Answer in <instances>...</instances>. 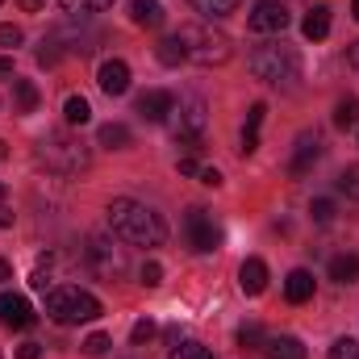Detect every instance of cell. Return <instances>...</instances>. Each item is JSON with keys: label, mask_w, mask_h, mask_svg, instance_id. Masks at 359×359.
Masks as SVG:
<instances>
[{"label": "cell", "mask_w": 359, "mask_h": 359, "mask_svg": "<svg viewBox=\"0 0 359 359\" xmlns=\"http://www.w3.org/2000/svg\"><path fill=\"white\" fill-rule=\"evenodd\" d=\"M109 226L130 247H163L168 243V222L134 196H113L109 201Z\"/></svg>", "instance_id": "cell-1"}, {"label": "cell", "mask_w": 359, "mask_h": 359, "mask_svg": "<svg viewBox=\"0 0 359 359\" xmlns=\"http://www.w3.org/2000/svg\"><path fill=\"white\" fill-rule=\"evenodd\" d=\"M247 67H251L255 80H264L271 88H292L301 80V55L288 42H264V46H255L251 59H247Z\"/></svg>", "instance_id": "cell-2"}, {"label": "cell", "mask_w": 359, "mask_h": 359, "mask_svg": "<svg viewBox=\"0 0 359 359\" xmlns=\"http://www.w3.org/2000/svg\"><path fill=\"white\" fill-rule=\"evenodd\" d=\"M38 159H42L46 168L63 172V176H80V172H88V163H92L88 147H84L80 138L63 134V130H55V134H46V138L38 142Z\"/></svg>", "instance_id": "cell-3"}, {"label": "cell", "mask_w": 359, "mask_h": 359, "mask_svg": "<svg viewBox=\"0 0 359 359\" xmlns=\"http://www.w3.org/2000/svg\"><path fill=\"white\" fill-rule=\"evenodd\" d=\"M176 38L184 42V55H188L192 63H201V67H222V63L234 55L230 38H226L222 29H209V25H184Z\"/></svg>", "instance_id": "cell-4"}, {"label": "cell", "mask_w": 359, "mask_h": 359, "mask_svg": "<svg viewBox=\"0 0 359 359\" xmlns=\"http://www.w3.org/2000/svg\"><path fill=\"white\" fill-rule=\"evenodd\" d=\"M46 313H50V322H59V326H80V322H92V318H100V301L84 292V288H55V292H46Z\"/></svg>", "instance_id": "cell-5"}, {"label": "cell", "mask_w": 359, "mask_h": 359, "mask_svg": "<svg viewBox=\"0 0 359 359\" xmlns=\"http://www.w3.org/2000/svg\"><path fill=\"white\" fill-rule=\"evenodd\" d=\"M205 126H209L205 100H201V96H184V100H180V121H176V142L188 151V155L201 151V134H205Z\"/></svg>", "instance_id": "cell-6"}, {"label": "cell", "mask_w": 359, "mask_h": 359, "mask_svg": "<svg viewBox=\"0 0 359 359\" xmlns=\"http://www.w3.org/2000/svg\"><path fill=\"white\" fill-rule=\"evenodd\" d=\"M184 230H188L192 251H201V255H209V251H217V247H222V226H217V222H213V213H209V209H201V205H192V209H188Z\"/></svg>", "instance_id": "cell-7"}, {"label": "cell", "mask_w": 359, "mask_h": 359, "mask_svg": "<svg viewBox=\"0 0 359 359\" xmlns=\"http://www.w3.org/2000/svg\"><path fill=\"white\" fill-rule=\"evenodd\" d=\"M88 264L96 268V276H104V280H117V276L126 271V255H121V247H117L113 238H104V234H92V238H88Z\"/></svg>", "instance_id": "cell-8"}, {"label": "cell", "mask_w": 359, "mask_h": 359, "mask_svg": "<svg viewBox=\"0 0 359 359\" xmlns=\"http://www.w3.org/2000/svg\"><path fill=\"white\" fill-rule=\"evenodd\" d=\"M247 29L251 34H284L288 29V8L280 0H259L247 17Z\"/></svg>", "instance_id": "cell-9"}, {"label": "cell", "mask_w": 359, "mask_h": 359, "mask_svg": "<svg viewBox=\"0 0 359 359\" xmlns=\"http://www.w3.org/2000/svg\"><path fill=\"white\" fill-rule=\"evenodd\" d=\"M0 326H8V330H29L34 326V309L21 292H0Z\"/></svg>", "instance_id": "cell-10"}, {"label": "cell", "mask_w": 359, "mask_h": 359, "mask_svg": "<svg viewBox=\"0 0 359 359\" xmlns=\"http://www.w3.org/2000/svg\"><path fill=\"white\" fill-rule=\"evenodd\" d=\"M168 113H176V96L172 92H163V88H151V92H142L138 96V117L142 121H168Z\"/></svg>", "instance_id": "cell-11"}, {"label": "cell", "mask_w": 359, "mask_h": 359, "mask_svg": "<svg viewBox=\"0 0 359 359\" xmlns=\"http://www.w3.org/2000/svg\"><path fill=\"white\" fill-rule=\"evenodd\" d=\"M96 84H100L104 96H126L130 92V67L121 59H104L100 72H96Z\"/></svg>", "instance_id": "cell-12"}, {"label": "cell", "mask_w": 359, "mask_h": 359, "mask_svg": "<svg viewBox=\"0 0 359 359\" xmlns=\"http://www.w3.org/2000/svg\"><path fill=\"white\" fill-rule=\"evenodd\" d=\"M322 155H326L322 138H318V134H301V138H297V151H292V176L313 172V163H318Z\"/></svg>", "instance_id": "cell-13"}, {"label": "cell", "mask_w": 359, "mask_h": 359, "mask_svg": "<svg viewBox=\"0 0 359 359\" xmlns=\"http://www.w3.org/2000/svg\"><path fill=\"white\" fill-rule=\"evenodd\" d=\"M238 288H243L247 297H259V292L268 288V264H264V259H243V268H238Z\"/></svg>", "instance_id": "cell-14"}, {"label": "cell", "mask_w": 359, "mask_h": 359, "mask_svg": "<svg viewBox=\"0 0 359 359\" xmlns=\"http://www.w3.org/2000/svg\"><path fill=\"white\" fill-rule=\"evenodd\" d=\"M130 21L138 29H159L163 25V4L159 0H130Z\"/></svg>", "instance_id": "cell-15"}, {"label": "cell", "mask_w": 359, "mask_h": 359, "mask_svg": "<svg viewBox=\"0 0 359 359\" xmlns=\"http://www.w3.org/2000/svg\"><path fill=\"white\" fill-rule=\"evenodd\" d=\"M284 297H288L292 305H305V301L313 297V271H305V268L288 271V280H284Z\"/></svg>", "instance_id": "cell-16"}, {"label": "cell", "mask_w": 359, "mask_h": 359, "mask_svg": "<svg viewBox=\"0 0 359 359\" xmlns=\"http://www.w3.org/2000/svg\"><path fill=\"white\" fill-rule=\"evenodd\" d=\"M301 34H305L309 42H322V38L330 34V8H326V4L309 8V13H305V21H301Z\"/></svg>", "instance_id": "cell-17"}, {"label": "cell", "mask_w": 359, "mask_h": 359, "mask_svg": "<svg viewBox=\"0 0 359 359\" xmlns=\"http://www.w3.org/2000/svg\"><path fill=\"white\" fill-rule=\"evenodd\" d=\"M264 117H268V104L255 100L251 113H247V126H243V155H251V151L259 147V126H264Z\"/></svg>", "instance_id": "cell-18"}, {"label": "cell", "mask_w": 359, "mask_h": 359, "mask_svg": "<svg viewBox=\"0 0 359 359\" xmlns=\"http://www.w3.org/2000/svg\"><path fill=\"white\" fill-rule=\"evenodd\" d=\"M264 355L268 359H305V347H301V339H292V334H276L264 343Z\"/></svg>", "instance_id": "cell-19"}, {"label": "cell", "mask_w": 359, "mask_h": 359, "mask_svg": "<svg viewBox=\"0 0 359 359\" xmlns=\"http://www.w3.org/2000/svg\"><path fill=\"white\" fill-rule=\"evenodd\" d=\"M330 280H339V284H355L359 280V255H334L330 259Z\"/></svg>", "instance_id": "cell-20"}, {"label": "cell", "mask_w": 359, "mask_h": 359, "mask_svg": "<svg viewBox=\"0 0 359 359\" xmlns=\"http://www.w3.org/2000/svg\"><path fill=\"white\" fill-rule=\"evenodd\" d=\"M100 147H109V151H126L130 147V130L121 126V121H109V126H100Z\"/></svg>", "instance_id": "cell-21"}, {"label": "cell", "mask_w": 359, "mask_h": 359, "mask_svg": "<svg viewBox=\"0 0 359 359\" xmlns=\"http://www.w3.org/2000/svg\"><path fill=\"white\" fill-rule=\"evenodd\" d=\"M334 126H339V130H355L359 126V100L355 96H343V100L334 104Z\"/></svg>", "instance_id": "cell-22"}, {"label": "cell", "mask_w": 359, "mask_h": 359, "mask_svg": "<svg viewBox=\"0 0 359 359\" xmlns=\"http://www.w3.org/2000/svg\"><path fill=\"white\" fill-rule=\"evenodd\" d=\"M192 8L201 17H209V21H222V17H230L238 8V0H192Z\"/></svg>", "instance_id": "cell-23"}, {"label": "cell", "mask_w": 359, "mask_h": 359, "mask_svg": "<svg viewBox=\"0 0 359 359\" xmlns=\"http://www.w3.org/2000/svg\"><path fill=\"white\" fill-rule=\"evenodd\" d=\"M155 59H159L163 67H180V63L188 59V55H184V42H180V38H163V42L155 46Z\"/></svg>", "instance_id": "cell-24"}, {"label": "cell", "mask_w": 359, "mask_h": 359, "mask_svg": "<svg viewBox=\"0 0 359 359\" xmlns=\"http://www.w3.org/2000/svg\"><path fill=\"white\" fill-rule=\"evenodd\" d=\"M13 96H17V113H34V109H38V88H34V80H13Z\"/></svg>", "instance_id": "cell-25"}, {"label": "cell", "mask_w": 359, "mask_h": 359, "mask_svg": "<svg viewBox=\"0 0 359 359\" xmlns=\"http://www.w3.org/2000/svg\"><path fill=\"white\" fill-rule=\"evenodd\" d=\"M63 117H67V126H88L92 121V109L84 96H67V104H63Z\"/></svg>", "instance_id": "cell-26"}, {"label": "cell", "mask_w": 359, "mask_h": 359, "mask_svg": "<svg viewBox=\"0 0 359 359\" xmlns=\"http://www.w3.org/2000/svg\"><path fill=\"white\" fill-rule=\"evenodd\" d=\"M63 13L72 17H88V13H100V8H113V0H59Z\"/></svg>", "instance_id": "cell-27"}, {"label": "cell", "mask_w": 359, "mask_h": 359, "mask_svg": "<svg viewBox=\"0 0 359 359\" xmlns=\"http://www.w3.org/2000/svg\"><path fill=\"white\" fill-rule=\"evenodd\" d=\"M309 213H313V222H318V226H330V222H334V201L318 196V201L309 205Z\"/></svg>", "instance_id": "cell-28"}, {"label": "cell", "mask_w": 359, "mask_h": 359, "mask_svg": "<svg viewBox=\"0 0 359 359\" xmlns=\"http://www.w3.org/2000/svg\"><path fill=\"white\" fill-rule=\"evenodd\" d=\"M46 284H50V255H42V259H38V268H34V276H29V288L46 292Z\"/></svg>", "instance_id": "cell-29"}, {"label": "cell", "mask_w": 359, "mask_h": 359, "mask_svg": "<svg viewBox=\"0 0 359 359\" xmlns=\"http://www.w3.org/2000/svg\"><path fill=\"white\" fill-rule=\"evenodd\" d=\"M138 280H142V288H159V284H163V268H159L155 259H147L142 271H138Z\"/></svg>", "instance_id": "cell-30"}, {"label": "cell", "mask_w": 359, "mask_h": 359, "mask_svg": "<svg viewBox=\"0 0 359 359\" xmlns=\"http://www.w3.org/2000/svg\"><path fill=\"white\" fill-rule=\"evenodd\" d=\"M151 339H155V322H151V318L134 322V330H130V343H134V347H142V343H151Z\"/></svg>", "instance_id": "cell-31"}, {"label": "cell", "mask_w": 359, "mask_h": 359, "mask_svg": "<svg viewBox=\"0 0 359 359\" xmlns=\"http://www.w3.org/2000/svg\"><path fill=\"white\" fill-rule=\"evenodd\" d=\"M172 359H213V351L201 347V343H180L176 351H172Z\"/></svg>", "instance_id": "cell-32"}, {"label": "cell", "mask_w": 359, "mask_h": 359, "mask_svg": "<svg viewBox=\"0 0 359 359\" xmlns=\"http://www.w3.org/2000/svg\"><path fill=\"white\" fill-rule=\"evenodd\" d=\"M339 192H347L351 201H359V168H347V172L339 176Z\"/></svg>", "instance_id": "cell-33"}, {"label": "cell", "mask_w": 359, "mask_h": 359, "mask_svg": "<svg viewBox=\"0 0 359 359\" xmlns=\"http://www.w3.org/2000/svg\"><path fill=\"white\" fill-rule=\"evenodd\" d=\"M330 359H359V343L355 339H339V343L330 347Z\"/></svg>", "instance_id": "cell-34"}, {"label": "cell", "mask_w": 359, "mask_h": 359, "mask_svg": "<svg viewBox=\"0 0 359 359\" xmlns=\"http://www.w3.org/2000/svg\"><path fill=\"white\" fill-rule=\"evenodd\" d=\"M259 339H264V330H259L255 322H247V326H238V347H243V351H247V347H255Z\"/></svg>", "instance_id": "cell-35"}, {"label": "cell", "mask_w": 359, "mask_h": 359, "mask_svg": "<svg viewBox=\"0 0 359 359\" xmlns=\"http://www.w3.org/2000/svg\"><path fill=\"white\" fill-rule=\"evenodd\" d=\"M84 351H88V355H104V351H109V334H88V339H84Z\"/></svg>", "instance_id": "cell-36"}, {"label": "cell", "mask_w": 359, "mask_h": 359, "mask_svg": "<svg viewBox=\"0 0 359 359\" xmlns=\"http://www.w3.org/2000/svg\"><path fill=\"white\" fill-rule=\"evenodd\" d=\"M21 38H25V34H21L17 25H0V46H8V50H13V46H21Z\"/></svg>", "instance_id": "cell-37"}, {"label": "cell", "mask_w": 359, "mask_h": 359, "mask_svg": "<svg viewBox=\"0 0 359 359\" xmlns=\"http://www.w3.org/2000/svg\"><path fill=\"white\" fill-rule=\"evenodd\" d=\"M17 359H42V347L38 343H21L17 347Z\"/></svg>", "instance_id": "cell-38"}, {"label": "cell", "mask_w": 359, "mask_h": 359, "mask_svg": "<svg viewBox=\"0 0 359 359\" xmlns=\"http://www.w3.org/2000/svg\"><path fill=\"white\" fill-rule=\"evenodd\" d=\"M201 184L217 188V184H222V172H217V168H201Z\"/></svg>", "instance_id": "cell-39"}, {"label": "cell", "mask_w": 359, "mask_h": 359, "mask_svg": "<svg viewBox=\"0 0 359 359\" xmlns=\"http://www.w3.org/2000/svg\"><path fill=\"white\" fill-rule=\"evenodd\" d=\"M180 172H184V176H201V168H196V159H192V155H184V159H180Z\"/></svg>", "instance_id": "cell-40"}, {"label": "cell", "mask_w": 359, "mask_h": 359, "mask_svg": "<svg viewBox=\"0 0 359 359\" xmlns=\"http://www.w3.org/2000/svg\"><path fill=\"white\" fill-rule=\"evenodd\" d=\"M347 63L359 72V42H351V46H347Z\"/></svg>", "instance_id": "cell-41"}, {"label": "cell", "mask_w": 359, "mask_h": 359, "mask_svg": "<svg viewBox=\"0 0 359 359\" xmlns=\"http://www.w3.org/2000/svg\"><path fill=\"white\" fill-rule=\"evenodd\" d=\"M17 4H21V8H25V13H38V8H42V4H46V0H17Z\"/></svg>", "instance_id": "cell-42"}, {"label": "cell", "mask_w": 359, "mask_h": 359, "mask_svg": "<svg viewBox=\"0 0 359 359\" xmlns=\"http://www.w3.org/2000/svg\"><path fill=\"white\" fill-rule=\"evenodd\" d=\"M8 226H13V213H8V209L0 205V230H8Z\"/></svg>", "instance_id": "cell-43"}, {"label": "cell", "mask_w": 359, "mask_h": 359, "mask_svg": "<svg viewBox=\"0 0 359 359\" xmlns=\"http://www.w3.org/2000/svg\"><path fill=\"white\" fill-rule=\"evenodd\" d=\"M4 280H13V268H8V264L0 259V284H4Z\"/></svg>", "instance_id": "cell-44"}, {"label": "cell", "mask_w": 359, "mask_h": 359, "mask_svg": "<svg viewBox=\"0 0 359 359\" xmlns=\"http://www.w3.org/2000/svg\"><path fill=\"white\" fill-rule=\"evenodd\" d=\"M0 76H13V59H0Z\"/></svg>", "instance_id": "cell-45"}, {"label": "cell", "mask_w": 359, "mask_h": 359, "mask_svg": "<svg viewBox=\"0 0 359 359\" xmlns=\"http://www.w3.org/2000/svg\"><path fill=\"white\" fill-rule=\"evenodd\" d=\"M351 13H355V21H359V0H351Z\"/></svg>", "instance_id": "cell-46"}, {"label": "cell", "mask_w": 359, "mask_h": 359, "mask_svg": "<svg viewBox=\"0 0 359 359\" xmlns=\"http://www.w3.org/2000/svg\"><path fill=\"white\" fill-rule=\"evenodd\" d=\"M0 159H4V142H0Z\"/></svg>", "instance_id": "cell-47"}, {"label": "cell", "mask_w": 359, "mask_h": 359, "mask_svg": "<svg viewBox=\"0 0 359 359\" xmlns=\"http://www.w3.org/2000/svg\"><path fill=\"white\" fill-rule=\"evenodd\" d=\"M0 196H4V184H0Z\"/></svg>", "instance_id": "cell-48"}, {"label": "cell", "mask_w": 359, "mask_h": 359, "mask_svg": "<svg viewBox=\"0 0 359 359\" xmlns=\"http://www.w3.org/2000/svg\"><path fill=\"white\" fill-rule=\"evenodd\" d=\"M0 4H4V0H0Z\"/></svg>", "instance_id": "cell-49"}]
</instances>
